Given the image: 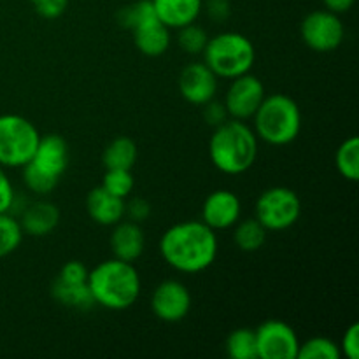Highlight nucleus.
<instances>
[{
	"mask_svg": "<svg viewBox=\"0 0 359 359\" xmlns=\"http://www.w3.org/2000/svg\"><path fill=\"white\" fill-rule=\"evenodd\" d=\"M217 233L202 219L175 223L161 235L160 255L170 269L181 273H200L217 258Z\"/></svg>",
	"mask_w": 359,
	"mask_h": 359,
	"instance_id": "nucleus-1",
	"label": "nucleus"
},
{
	"mask_svg": "<svg viewBox=\"0 0 359 359\" xmlns=\"http://www.w3.org/2000/svg\"><path fill=\"white\" fill-rule=\"evenodd\" d=\"M88 287L95 305L119 312L137 304L142 283L133 263L112 258L88 272Z\"/></svg>",
	"mask_w": 359,
	"mask_h": 359,
	"instance_id": "nucleus-2",
	"label": "nucleus"
},
{
	"mask_svg": "<svg viewBox=\"0 0 359 359\" xmlns=\"http://www.w3.org/2000/svg\"><path fill=\"white\" fill-rule=\"evenodd\" d=\"M209 156L219 172L241 175L248 172L258 158V137L248 123L230 118L214 128Z\"/></svg>",
	"mask_w": 359,
	"mask_h": 359,
	"instance_id": "nucleus-3",
	"label": "nucleus"
},
{
	"mask_svg": "<svg viewBox=\"0 0 359 359\" xmlns=\"http://www.w3.org/2000/svg\"><path fill=\"white\" fill-rule=\"evenodd\" d=\"M258 140L270 146H287L294 142L302 132L300 105L284 93H273L263 98L262 105L252 116Z\"/></svg>",
	"mask_w": 359,
	"mask_h": 359,
	"instance_id": "nucleus-4",
	"label": "nucleus"
},
{
	"mask_svg": "<svg viewBox=\"0 0 359 359\" xmlns=\"http://www.w3.org/2000/svg\"><path fill=\"white\" fill-rule=\"evenodd\" d=\"M69 167V144L58 133L41 135L34 156L23 170V182L35 195H49Z\"/></svg>",
	"mask_w": 359,
	"mask_h": 359,
	"instance_id": "nucleus-5",
	"label": "nucleus"
},
{
	"mask_svg": "<svg viewBox=\"0 0 359 359\" xmlns=\"http://www.w3.org/2000/svg\"><path fill=\"white\" fill-rule=\"evenodd\" d=\"M203 63L217 76V79H235L251 72L256 60L252 42L238 32H223L209 37L203 49Z\"/></svg>",
	"mask_w": 359,
	"mask_h": 359,
	"instance_id": "nucleus-6",
	"label": "nucleus"
},
{
	"mask_svg": "<svg viewBox=\"0 0 359 359\" xmlns=\"http://www.w3.org/2000/svg\"><path fill=\"white\" fill-rule=\"evenodd\" d=\"M41 140L37 126L20 114L0 116V165L21 168L32 160Z\"/></svg>",
	"mask_w": 359,
	"mask_h": 359,
	"instance_id": "nucleus-7",
	"label": "nucleus"
},
{
	"mask_svg": "<svg viewBox=\"0 0 359 359\" xmlns=\"http://www.w3.org/2000/svg\"><path fill=\"white\" fill-rule=\"evenodd\" d=\"M302 216V200L291 188L273 186L258 196L255 217L266 231H284L294 226Z\"/></svg>",
	"mask_w": 359,
	"mask_h": 359,
	"instance_id": "nucleus-8",
	"label": "nucleus"
},
{
	"mask_svg": "<svg viewBox=\"0 0 359 359\" xmlns=\"http://www.w3.org/2000/svg\"><path fill=\"white\" fill-rule=\"evenodd\" d=\"M302 41L307 48L318 53H332L344 42L346 27L340 14L328 9H318L304 18L300 27Z\"/></svg>",
	"mask_w": 359,
	"mask_h": 359,
	"instance_id": "nucleus-9",
	"label": "nucleus"
},
{
	"mask_svg": "<svg viewBox=\"0 0 359 359\" xmlns=\"http://www.w3.org/2000/svg\"><path fill=\"white\" fill-rule=\"evenodd\" d=\"M256 332L258 359H297L300 340L293 326L280 319L262 323Z\"/></svg>",
	"mask_w": 359,
	"mask_h": 359,
	"instance_id": "nucleus-10",
	"label": "nucleus"
},
{
	"mask_svg": "<svg viewBox=\"0 0 359 359\" xmlns=\"http://www.w3.org/2000/svg\"><path fill=\"white\" fill-rule=\"evenodd\" d=\"M265 97V86L262 79L248 72L231 79L223 104L231 119L248 121V119H252Z\"/></svg>",
	"mask_w": 359,
	"mask_h": 359,
	"instance_id": "nucleus-11",
	"label": "nucleus"
},
{
	"mask_svg": "<svg viewBox=\"0 0 359 359\" xmlns=\"http://www.w3.org/2000/svg\"><path fill=\"white\" fill-rule=\"evenodd\" d=\"M151 309L160 321L179 323L191 311V293L181 280H163L154 287Z\"/></svg>",
	"mask_w": 359,
	"mask_h": 359,
	"instance_id": "nucleus-12",
	"label": "nucleus"
},
{
	"mask_svg": "<svg viewBox=\"0 0 359 359\" xmlns=\"http://www.w3.org/2000/svg\"><path fill=\"white\" fill-rule=\"evenodd\" d=\"M179 93L188 104L205 105L217 93V76L203 62H195L181 70L177 79Z\"/></svg>",
	"mask_w": 359,
	"mask_h": 359,
	"instance_id": "nucleus-13",
	"label": "nucleus"
},
{
	"mask_svg": "<svg viewBox=\"0 0 359 359\" xmlns=\"http://www.w3.org/2000/svg\"><path fill=\"white\" fill-rule=\"evenodd\" d=\"M241 217V198L230 189H216L202 205V221L214 231L233 228Z\"/></svg>",
	"mask_w": 359,
	"mask_h": 359,
	"instance_id": "nucleus-14",
	"label": "nucleus"
},
{
	"mask_svg": "<svg viewBox=\"0 0 359 359\" xmlns=\"http://www.w3.org/2000/svg\"><path fill=\"white\" fill-rule=\"evenodd\" d=\"M25 235L30 237H48L60 224V209L48 200L32 202L18 216Z\"/></svg>",
	"mask_w": 359,
	"mask_h": 359,
	"instance_id": "nucleus-15",
	"label": "nucleus"
},
{
	"mask_svg": "<svg viewBox=\"0 0 359 359\" xmlns=\"http://www.w3.org/2000/svg\"><path fill=\"white\" fill-rule=\"evenodd\" d=\"M111 249L114 258L135 263L146 249V235L135 221H119L111 233Z\"/></svg>",
	"mask_w": 359,
	"mask_h": 359,
	"instance_id": "nucleus-16",
	"label": "nucleus"
},
{
	"mask_svg": "<svg viewBox=\"0 0 359 359\" xmlns=\"http://www.w3.org/2000/svg\"><path fill=\"white\" fill-rule=\"evenodd\" d=\"M86 212L100 226H114L125 219V200L111 195L102 186L93 188L86 196Z\"/></svg>",
	"mask_w": 359,
	"mask_h": 359,
	"instance_id": "nucleus-17",
	"label": "nucleus"
},
{
	"mask_svg": "<svg viewBox=\"0 0 359 359\" xmlns=\"http://www.w3.org/2000/svg\"><path fill=\"white\" fill-rule=\"evenodd\" d=\"M165 27L181 28L198 20L203 11V0H151Z\"/></svg>",
	"mask_w": 359,
	"mask_h": 359,
	"instance_id": "nucleus-18",
	"label": "nucleus"
},
{
	"mask_svg": "<svg viewBox=\"0 0 359 359\" xmlns=\"http://www.w3.org/2000/svg\"><path fill=\"white\" fill-rule=\"evenodd\" d=\"M132 34L137 49L149 58L165 55L170 48V28L165 27L160 18L139 25L137 28H133Z\"/></svg>",
	"mask_w": 359,
	"mask_h": 359,
	"instance_id": "nucleus-19",
	"label": "nucleus"
},
{
	"mask_svg": "<svg viewBox=\"0 0 359 359\" xmlns=\"http://www.w3.org/2000/svg\"><path fill=\"white\" fill-rule=\"evenodd\" d=\"M51 294L60 305L74 311H90L95 305L91 291L86 284H67L56 277L51 284Z\"/></svg>",
	"mask_w": 359,
	"mask_h": 359,
	"instance_id": "nucleus-20",
	"label": "nucleus"
},
{
	"mask_svg": "<svg viewBox=\"0 0 359 359\" xmlns=\"http://www.w3.org/2000/svg\"><path fill=\"white\" fill-rule=\"evenodd\" d=\"M137 156H139V149H137L135 140L126 135H119L105 146L104 153H102V163L105 168L132 170Z\"/></svg>",
	"mask_w": 359,
	"mask_h": 359,
	"instance_id": "nucleus-21",
	"label": "nucleus"
},
{
	"mask_svg": "<svg viewBox=\"0 0 359 359\" xmlns=\"http://www.w3.org/2000/svg\"><path fill=\"white\" fill-rule=\"evenodd\" d=\"M269 231L262 226L256 217L249 219H238L233 230V241L241 251L256 252L263 248Z\"/></svg>",
	"mask_w": 359,
	"mask_h": 359,
	"instance_id": "nucleus-22",
	"label": "nucleus"
},
{
	"mask_svg": "<svg viewBox=\"0 0 359 359\" xmlns=\"http://www.w3.org/2000/svg\"><path fill=\"white\" fill-rule=\"evenodd\" d=\"M337 170L347 181H359V139L356 135L349 137L339 146L335 154Z\"/></svg>",
	"mask_w": 359,
	"mask_h": 359,
	"instance_id": "nucleus-23",
	"label": "nucleus"
},
{
	"mask_svg": "<svg viewBox=\"0 0 359 359\" xmlns=\"http://www.w3.org/2000/svg\"><path fill=\"white\" fill-rule=\"evenodd\" d=\"M224 349L231 359H258L256 332L251 328L233 330L228 335Z\"/></svg>",
	"mask_w": 359,
	"mask_h": 359,
	"instance_id": "nucleus-24",
	"label": "nucleus"
},
{
	"mask_svg": "<svg viewBox=\"0 0 359 359\" xmlns=\"http://www.w3.org/2000/svg\"><path fill=\"white\" fill-rule=\"evenodd\" d=\"M20 219L11 212H0V258L13 255L23 242Z\"/></svg>",
	"mask_w": 359,
	"mask_h": 359,
	"instance_id": "nucleus-25",
	"label": "nucleus"
},
{
	"mask_svg": "<svg viewBox=\"0 0 359 359\" xmlns=\"http://www.w3.org/2000/svg\"><path fill=\"white\" fill-rule=\"evenodd\" d=\"M154 18L158 16L151 0H137V2L128 4L118 11V23L128 30H133L139 25L154 20Z\"/></svg>",
	"mask_w": 359,
	"mask_h": 359,
	"instance_id": "nucleus-26",
	"label": "nucleus"
},
{
	"mask_svg": "<svg viewBox=\"0 0 359 359\" xmlns=\"http://www.w3.org/2000/svg\"><path fill=\"white\" fill-rule=\"evenodd\" d=\"M102 188L109 191L111 195L118 198H128L135 188V177L132 175V170L125 168H105V174L102 177Z\"/></svg>",
	"mask_w": 359,
	"mask_h": 359,
	"instance_id": "nucleus-27",
	"label": "nucleus"
},
{
	"mask_svg": "<svg viewBox=\"0 0 359 359\" xmlns=\"http://www.w3.org/2000/svg\"><path fill=\"white\" fill-rule=\"evenodd\" d=\"M342 353L335 340L326 337H312L307 342L300 344L297 359H340Z\"/></svg>",
	"mask_w": 359,
	"mask_h": 359,
	"instance_id": "nucleus-28",
	"label": "nucleus"
},
{
	"mask_svg": "<svg viewBox=\"0 0 359 359\" xmlns=\"http://www.w3.org/2000/svg\"><path fill=\"white\" fill-rule=\"evenodd\" d=\"M177 30L179 48L184 53H188V55H202L207 46V41H209L205 28L196 23H189L186 27L177 28Z\"/></svg>",
	"mask_w": 359,
	"mask_h": 359,
	"instance_id": "nucleus-29",
	"label": "nucleus"
},
{
	"mask_svg": "<svg viewBox=\"0 0 359 359\" xmlns=\"http://www.w3.org/2000/svg\"><path fill=\"white\" fill-rule=\"evenodd\" d=\"M30 4L35 13L46 20H56L69 7V0H30Z\"/></svg>",
	"mask_w": 359,
	"mask_h": 359,
	"instance_id": "nucleus-30",
	"label": "nucleus"
},
{
	"mask_svg": "<svg viewBox=\"0 0 359 359\" xmlns=\"http://www.w3.org/2000/svg\"><path fill=\"white\" fill-rule=\"evenodd\" d=\"M88 272H90V270H88L83 263L72 259V262H67L65 265L60 269V273L56 277L67 284H86Z\"/></svg>",
	"mask_w": 359,
	"mask_h": 359,
	"instance_id": "nucleus-31",
	"label": "nucleus"
},
{
	"mask_svg": "<svg viewBox=\"0 0 359 359\" xmlns=\"http://www.w3.org/2000/svg\"><path fill=\"white\" fill-rule=\"evenodd\" d=\"M151 216V203L142 196H135L125 202V217L135 223H142Z\"/></svg>",
	"mask_w": 359,
	"mask_h": 359,
	"instance_id": "nucleus-32",
	"label": "nucleus"
},
{
	"mask_svg": "<svg viewBox=\"0 0 359 359\" xmlns=\"http://www.w3.org/2000/svg\"><path fill=\"white\" fill-rule=\"evenodd\" d=\"M340 353L347 359H358L359 358V325L354 323L346 330L342 337V344H340Z\"/></svg>",
	"mask_w": 359,
	"mask_h": 359,
	"instance_id": "nucleus-33",
	"label": "nucleus"
},
{
	"mask_svg": "<svg viewBox=\"0 0 359 359\" xmlns=\"http://www.w3.org/2000/svg\"><path fill=\"white\" fill-rule=\"evenodd\" d=\"M203 9L216 23H224L231 16L230 0H203Z\"/></svg>",
	"mask_w": 359,
	"mask_h": 359,
	"instance_id": "nucleus-34",
	"label": "nucleus"
},
{
	"mask_svg": "<svg viewBox=\"0 0 359 359\" xmlns=\"http://www.w3.org/2000/svg\"><path fill=\"white\" fill-rule=\"evenodd\" d=\"M202 107H203V118H205V121L209 123L210 126H214V128L219 125H223L226 119H230L224 104L223 102H217L216 98H212L210 102H207V104L202 105Z\"/></svg>",
	"mask_w": 359,
	"mask_h": 359,
	"instance_id": "nucleus-35",
	"label": "nucleus"
},
{
	"mask_svg": "<svg viewBox=\"0 0 359 359\" xmlns=\"http://www.w3.org/2000/svg\"><path fill=\"white\" fill-rule=\"evenodd\" d=\"M14 198H16V191H14L13 182H11L6 168L0 165V212H11Z\"/></svg>",
	"mask_w": 359,
	"mask_h": 359,
	"instance_id": "nucleus-36",
	"label": "nucleus"
},
{
	"mask_svg": "<svg viewBox=\"0 0 359 359\" xmlns=\"http://www.w3.org/2000/svg\"><path fill=\"white\" fill-rule=\"evenodd\" d=\"M354 2H356V0H323L326 9L332 11V13L335 14H344L347 13V11H351Z\"/></svg>",
	"mask_w": 359,
	"mask_h": 359,
	"instance_id": "nucleus-37",
	"label": "nucleus"
}]
</instances>
